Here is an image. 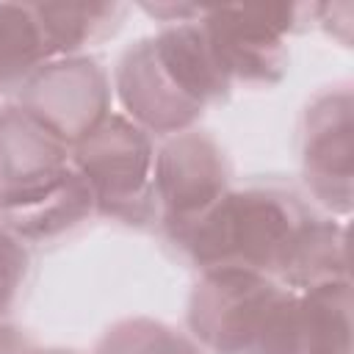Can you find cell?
Segmentation results:
<instances>
[{
	"label": "cell",
	"mask_w": 354,
	"mask_h": 354,
	"mask_svg": "<svg viewBox=\"0 0 354 354\" xmlns=\"http://www.w3.org/2000/svg\"><path fill=\"white\" fill-rule=\"evenodd\" d=\"M0 354H39V346L14 324H0Z\"/></svg>",
	"instance_id": "d6986e66"
},
{
	"label": "cell",
	"mask_w": 354,
	"mask_h": 354,
	"mask_svg": "<svg viewBox=\"0 0 354 354\" xmlns=\"http://www.w3.org/2000/svg\"><path fill=\"white\" fill-rule=\"evenodd\" d=\"M301 180L326 216L354 210V91L348 83L318 91L301 116Z\"/></svg>",
	"instance_id": "52a82bcc"
},
{
	"label": "cell",
	"mask_w": 354,
	"mask_h": 354,
	"mask_svg": "<svg viewBox=\"0 0 354 354\" xmlns=\"http://www.w3.org/2000/svg\"><path fill=\"white\" fill-rule=\"evenodd\" d=\"M147 17H152L155 22L163 25H177V22H191L199 19L202 6H191V3H141L138 6Z\"/></svg>",
	"instance_id": "ac0fdd59"
},
{
	"label": "cell",
	"mask_w": 354,
	"mask_h": 354,
	"mask_svg": "<svg viewBox=\"0 0 354 354\" xmlns=\"http://www.w3.org/2000/svg\"><path fill=\"white\" fill-rule=\"evenodd\" d=\"M315 210L293 191L274 185L230 188L205 216L171 235L199 268H243L279 277L290 246Z\"/></svg>",
	"instance_id": "7a4b0ae2"
},
{
	"label": "cell",
	"mask_w": 354,
	"mask_h": 354,
	"mask_svg": "<svg viewBox=\"0 0 354 354\" xmlns=\"http://www.w3.org/2000/svg\"><path fill=\"white\" fill-rule=\"evenodd\" d=\"M50 58L88 55L91 47L111 39L124 17V3H30Z\"/></svg>",
	"instance_id": "7c38bea8"
},
{
	"label": "cell",
	"mask_w": 354,
	"mask_h": 354,
	"mask_svg": "<svg viewBox=\"0 0 354 354\" xmlns=\"http://www.w3.org/2000/svg\"><path fill=\"white\" fill-rule=\"evenodd\" d=\"M351 279L348 277V227L332 216H313L288 252L277 277L288 290L301 293L315 285Z\"/></svg>",
	"instance_id": "8fae6325"
},
{
	"label": "cell",
	"mask_w": 354,
	"mask_h": 354,
	"mask_svg": "<svg viewBox=\"0 0 354 354\" xmlns=\"http://www.w3.org/2000/svg\"><path fill=\"white\" fill-rule=\"evenodd\" d=\"M199 25L230 86L271 88L288 75V39L315 25V3L202 8Z\"/></svg>",
	"instance_id": "5b68a950"
},
{
	"label": "cell",
	"mask_w": 354,
	"mask_h": 354,
	"mask_svg": "<svg viewBox=\"0 0 354 354\" xmlns=\"http://www.w3.org/2000/svg\"><path fill=\"white\" fill-rule=\"evenodd\" d=\"M39 354H80V351H75V348H58V346H53V348H39Z\"/></svg>",
	"instance_id": "ffe728a7"
},
{
	"label": "cell",
	"mask_w": 354,
	"mask_h": 354,
	"mask_svg": "<svg viewBox=\"0 0 354 354\" xmlns=\"http://www.w3.org/2000/svg\"><path fill=\"white\" fill-rule=\"evenodd\" d=\"M28 266H30L28 243H22L19 238H14L8 230L0 227V324L6 321L22 290Z\"/></svg>",
	"instance_id": "2e32d148"
},
{
	"label": "cell",
	"mask_w": 354,
	"mask_h": 354,
	"mask_svg": "<svg viewBox=\"0 0 354 354\" xmlns=\"http://www.w3.org/2000/svg\"><path fill=\"white\" fill-rule=\"evenodd\" d=\"M72 149L17 102L0 108V188L14 191L69 166Z\"/></svg>",
	"instance_id": "30bf717a"
},
{
	"label": "cell",
	"mask_w": 354,
	"mask_h": 354,
	"mask_svg": "<svg viewBox=\"0 0 354 354\" xmlns=\"http://www.w3.org/2000/svg\"><path fill=\"white\" fill-rule=\"evenodd\" d=\"M50 61L30 3H0V91L19 88Z\"/></svg>",
	"instance_id": "5bb4252c"
},
{
	"label": "cell",
	"mask_w": 354,
	"mask_h": 354,
	"mask_svg": "<svg viewBox=\"0 0 354 354\" xmlns=\"http://www.w3.org/2000/svg\"><path fill=\"white\" fill-rule=\"evenodd\" d=\"M351 3H315V25L337 39L343 47H351Z\"/></svg>",
	"instance_id": "e0dca14e"
},
{
	"label": "cell",
	"mask_w": 354,
	"mask_h": 354,
	"mask_svg": "<svg viewBox=\"0 0 354 354\" xmlns=\"http://www.w3.org/2000/svg\"><path fill=\"white\" fill-rule=\"evenodd\" d=\"M296 354H354L351 279L296 293Z\"/></svg>",
	"instance_id": "4fadbf2b"
},
{
	"label": "cell",
	"mask_w": 354,
	"mask_h": 354,
	"mask_svg": "<svg viewBox=\"0 0 354 354\" xmlns=\"http://www.w3.org/2000/svg\"><path fill=\"white\" fill-rule=\"evenodd\" d=\"M94 354H205L199 343L160 318L127 315L113 321L97 340Z\"/></svg>",
	"instance_id": "9a60e30c"
},
{
	"label": "cell",
	"mask_w": 354,
	"mask_h": 354,
	"mask_svg": "<svg viewBox=\"0 0 354 354\" xmlns=\"http://www.w3.org/2000/svg\"><path fill=\"white\" fill-rule=\"evenodd\" d=\"M227 191L230 163L207 130L191 127L155 147L158 221L169 238L205 216Z\"/></svg>",
	"instance_id": "ba28073f"
},
{
	"label": "cell",
	"mask_w": 354,
	"mask_h": 354,
	"mask_svg": "<svg viewBox=\"0 0 354 354\" xmlns=\"http://www.w3.org/2000/svg\"><path fill=\"white\" fill-rule=\"evenodd\" d=\"M185 332L205 354H296V293L257 271H199Z\"/></svg>",
	"instance_id": "3957f363"
},
{
	"label": "cell",
	"mask_w": 354,
	"mask_h": 354,
	"mask_svg": "<svg viewBox=\"0 0 354 354\" xmlns=\"http://www.w3.org/2000/svg\"><path fill=\"white\" fill-rule=\"evenodd\" d=\"M111 88L119 113L152 138L196 127L202 113L232 91L199 19L163 25L127 44L116 58Z\"/></svg>",
	"instance_id": "6da1fadb"
},
{
	"label": "cell",
	"mask_w": 354,
	"mask_h": 354,
	"mask_svg": "<svg viewBox=\"0 0 354 354\" xmlns=\"http://www.w3.org/2000/svg\"><path fill=\"white\" fill-rule=\"evenodd\" d=\"M111 102V75L94 55L50 58L17 88V105L69 149L113 113Z\"/></svg>",
	"instance_id": "8992f818"
},
{
	"label": "cell",
	"mask_w": 354,
	"mask_h": 354,
	"mask_svg": "<svg viewBox=\"0 0 354 354\" xmlns=\"http://www.w3.org/2000/svg\"><path fill=\"white\" fill-rule=\"evenodd\" d=\"M94 216V199L86 180L66 169L25 188L0 194V227L22 243L53 241Z\"/></svg>",
	"instance_id": "9c48e42d"
},
{
	"label": "cell",
	"mask_w": 354,
	"mask_h": 354,
	"mask_svg": "<svg viewBox=\"0 0 354 354\" xmlns=\"http://www.w3.org/2000/svg\"><path fill=\"white\" fill-rule=\"evenodd\" d=\"M69 160L91 191L94 216L127 227H149L158 221L155 138L127 116L113 111L72 147Z\"/></svg>",
	"instance_id": "277c9868"
},
{
	"label": "cell",
	"mask_w": 354,
	"mask_h": 354,
	"mask_svg": "<svg viewBox=\"0 0 354 354\" xmlns=\"http://www.w3.org/2000/svg\"><path fill=\"white\" fill-rule=\"evenodd\" d=\"M0 194H3V188H0Z\"/></svg>",
	"instance_id": "44dd1931"
}]
</instances>
